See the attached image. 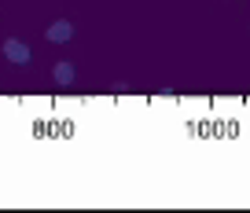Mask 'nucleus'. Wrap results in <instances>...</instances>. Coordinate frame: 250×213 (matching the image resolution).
<instances>
[{
	"instance_id": "7ed1b4c3",
	"label": "nucleus",
	"mask_w": 250,
	"mask_h": 213,
	"mask_svg": "<svg viewBox=\"0 0 250 213\" xmlns=\"http://www.w3.org/2000/svg\"><path fill=\"white\" fill-rule=\"evenodd\" d=\"M52 77L59 81V85H74V66H70V63H55Z\"/></svg>"
},
{
	"instance_id": "f03ea898",
	"label": "nucleus",
	"mask_w": 250,
	"mask_h": 213,
	"mask_svg": "<svg viewBox=\"0 0 250 213\" xmlns=\"http://www.w3.org/2000/svg\"><path fill=\"white\" fill-rule=\"evenodd\" d=\"M48 40H52V44H66V40L74 37V26L66 22V19H59V22H52L48 26V33H44Z\"/></svg>"
},
{
	"instance_id": "f257e3e1",
	"label": "nucleus",
	"mask_w": 250,
	"mask_h": 213,
	"mask_svg": "<svg viewBox=\"0 0 250 213\" xmlns=\"http://www.w3.org/2000/svg\"><path fill=\"white\" fill-rule=\"evenodd\" d=\"M0 52H4V59H8V63H30V48L22 44V40H15V37H8L4 40V48H0Z\"/></svg>"
}]
</instances>
